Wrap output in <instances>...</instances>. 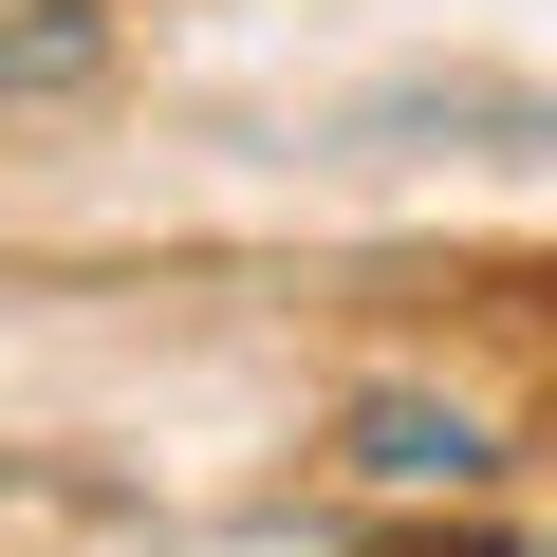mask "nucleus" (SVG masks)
Instances as JSON below:
<instances>
[{"instance_id":"1","label":"nucleus","mask_w":557,"mask_h":557,"mask_svg":"<svg viewBox=\"0 0 557 557\" xmlns=\"http://www.w3.org/2000/svg\"><path fill=\"white\" fill-rule=\"evenodd\" d=\"M335 465H354V483H409V502H465V483L502 465V428H483L465 391H354Z\"/></svg>"},{"instance_id":"2","label":"nucleus","mask_w":557,"mask_h":557,"mask_svg":"<svg viewBox=\"0 0 557 557\" xmlns=\"http://www.w3.org/2000/svg\"><path fill=\"white\" fill-rule=\"evenodd\" d=\"M112 75V0H0V112H57Z\"/></svg>"},{"instance_id":"3","label":"nucleus","mask_w":557,"mask_h":557,"mask_svg":"<svg viewBox=\"0 0 557 557\" xmlns=\"http://www.w3.org/2000/svg\"><path fill=\"white\" fill-rule=\"evenodd\" d=\"M391 557H502V539H391Z\"/></svg>"}]
</instances>
